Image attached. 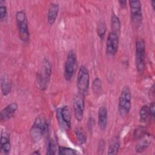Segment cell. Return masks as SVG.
<instances>
[{
  "label": "cell",
  "instance_id": "cell-1",
  "mask_svg": "<svg viewBox=\"0 0 155 155\" xmlns=\"http://www.w3.org/2000/svg\"><path fill=\"white\" fill-rule=\"evenodd\" d=\"M16 22L19 39L24 43H27L30 40V32L26 13L24 10L16 12Z\"/></svg>",
  "mask_w": 155,
  "mask_h": 155
},
{
  "label": "cell",
  "instance_id": "cell-2",
  "mask_svg": "<svg viewBox=\"0 0 155 155\" xmlns=\"http://www.w3.org/2000/svg\"><path fill=\"white\" fill-rule=\"evenodd\" d=\"M48 128V124L42 116H38L35 120L30 130V136L34 142H39Z\"/></svg>",
  "mask_w": 155,
  "mask_h": 155
},
{
  "label": "cell",
  "instance_id": "cell-3",
  "mask_svg": "<svg viewBox=\"0 0 155 155\" xmlns=\"http://www.w3.org/2000/svg\"><path fill=\"white\" fill-rule=\"evenodd\" d=\"M131 107V94L130 88L125 86L122 88L119 97L118 111L122 117H125L129 113Z\"/></svg>",
  "mask_w": 155,
  "mask_h": 155
},
{
  "label": "cell",
  "instance_id": "cell-4",
  "mask_svg": "<svg viewBox=\"0 0 155 155\" xmlns=\"http://www.w3.org/2000/svg\"><path fill=\"white\" fill-rule=\"evenodd\" d=\"M135 53L136 69L138 73L142 74L143 73L145 65V45L142 38L138 39L136 41Z\"/></svg>",
  "mask_w": 155,
  "mask_h": 155
},
{
  "label": "cell",
  "instance_id": "cell-5",
  "mask_svg": "<svg viewBox=\"0 0 155 155\" xmlns=\"http://www.w3.org/2000/svg\"><path fill=\"white\" fill-rule=\"evenodd\" d=\"M90 84V74L87 68L82 65L79 68L77 78L76 86L79 93L84 94L87 92Z\"/></svg>",
  "mask_w": 155,
  "mask_h": 155
},
{
  "label": "cell",
  "instance_id": "cell-6",
  "mask_svg": "<svg viewBox=\"0 0 155 155\" xmlns=\"http://www.w3.org/2000/svg\"><path fill=\"white\" fill-rule=\"evenodd\" d=\"M51 63L48 59H45L43 62L42 70L41 73H39L37 75V83L39 87L44 90L47 87L48 84L51 74Z\"/></svg>",
  "mask_w": 155,
  "mask_h": 155
},
{
  "label": "cell",
  "instance_id": "cell-7",
  "mask_svg": "<svg viewBox=\"0 0 155 155\" xmlns=\"http://www.w3.org/2000/svg\"><path fill=\"white\" fill-rule=\"evenodd\" d=\"M78 67V62L75 52L71 50L68 54L64 65V77L67 81H70Z\"/></svg>",
  "mask_w": 155,
  "mask_h": 155
},
{
  "label": "cell",
  "instance_id": "cell-8",
  "mask_svg": "<svg viewBox=\"0 0 155 155\" xmlns=\"http://www.w3.org/2000/svg\"><path fill=\"white\" fill-rule=\"evenodd\" d=\"M130 16L133 24L135 27H138L142 22V12L141 2L139 0L130 1Z\"/></svg>",
  "mask_w": 155,
  "mask_h": 155
},
{
  "label": "cell",
  "instance_id": "cell-9",
  "mask_svg": "<svg viewBox=\"0 0 155 155\" xmlns=\"http://www.w3.org/2000/svg\"><path fill=\"white\" fill-rule=\"evenodd\" d=\"M84 94L81 93L77 94L73 99V110L76 119L81 121L84 117V111L85 108Z\"/></svg>",
  "mask_w": 155,
  "mask_h": 155
},
{
  "label": "cell",
  "instance_id": "cell-10",
  "mask_svg": "<svg viewBox=\"0 0 155 155\" xmlns=\"http://www.w3.org/2000/svg\"><path fill=\"white\" fill-rule=\"evenodd\" d=\"M119 35L110 31L108 35L106 42V53L110 56H114L118 50Z\"/></svg>",
  "mask_w": 155,
  "mask_h": 155
},
{
  "label": "cell",
  "instance_id": "cell-11",
  "mask_svg": "<svg viewBox=\"0 0 155 155\" xmlns=\"http://www.w3.org/2000/svg\"><path fill=\"white\" fill-rule=\"evenodd\" d=\"M18 108V105L16 102H12L4 108L0 113V119L2 122L6 121L11 118Z\"/></svg>",
  "mask_w": 155,
  "mask_h": 155
},
{
  "label": "cell",
  "instance_id": "cell-12",
  "mask_svg": "<svg viewBox=\"0 0 155 155\" xmlns=\"http://www.w3.org/2000/svg\"><path fill=\"white\" fill-rule=\"evenodd\" d=\"M108 122V110L104 106H102L98 110V126L101 130H105Z\"/></svg>",
  "mask_w": 155,
  "mask_h": 155
},
{
  "label": "cell",
  "instance_id": "cell-13",
  "mask_svg": "<svg viewBox=\"0 0 155 155\" xmlns=\"http://www.w3.org/2000/svg\"><path fill=\"white\" fill-rule=\"evenodd\" d=\"M59 10V4L52 2L50 3L47 12V22L49 25H52L56 21Z\"/></svg>",
  "mask_w": 155,
  "mask_h": 155
},
{
  "label": "cell",
  "instance_id": "cell-14",
  "mask_svg": "<svg viewBox=\"0 0 155 155\" xmlns=\"http://www.w3.org/2000/svg\"><path fill=\"white\" fill-rule=\"evenodd\" d=\"M11 143L9 134L6 131H2L1 134V150L5 154H8L10 151Z\"/></svg>",
  "mask_w": 155,
  "mask_h": 155
},
{
  "label": "cell",
  "instance_id": "cell-15",
  "mask_svg": "<svg viewBox=\"0 0 155 155\" xmlns=\"http://www.w3.org/2000/svg\"><path fill=\"white\" fill-rule=\"evenodd\" d=\"M145 136L141 138L142 139L138 142L135 147V150L137 153L143 152L150 146L151 143L152 139L151 138V136H147L146 137H145Z\"/></svg>",
  "mask_w": 155,
  "mask_h": 155
},
{
  "label": "cell",
  "instance_id": "cell-16",
  "mask_svg": "<svg viewBox=\"0 0 155 155\" xmlns=\"http://www.w3.org/2000/svg\"><path fill=\"white\" fill-rule=\"evenodd\" d=\"M1 91L2 94L4 96L8 95L12 89V84L11 82L8 79V77L4 74L1 79Z\"/></svg>",
  "mask_w": 155,
  "mask_h": 155
},
{
  "label": "cell",
  "instance_id": "cell-17",
  "mask_svg": "<svg viewBox=\"0 0 155 155\" xmlns=\"http://www.w3.org/2000/svg\"><path fill=\"white\" fill-rule=\"evenodd\" d=\"M61 115L67 127H70L71 116L70 109L68 106L65 105L62 108H61Z\"/></svg>",
  "mask_w": 155,
  "mask_h": 155
},
{
  "label": "cell",
  "instance_id": "cell-18",
  "mask_svg": "<svg viewBox=\"0 0 155 155\" xmlns=\"http://www.w3.org/2000/svg\"><path fill=\"white\" fill-rule=\"evenodd\" d=\"M120 148V141L117 137H114L111 140L108 149V154H117Z\"/></svg>",
  "mask_w": 155,
  "mask_h": 155
},
{
  "label": "cell",
  "instance_id": "cell-19",
  "mask_svg": "<svg viewBox=\"0 0 155 155\" xmlns=\"http://www.w3.org/2000/svg\"><path fill=\"white\" fill-rule=\"evenodd\" d=\"M111 28L113 32L117 33L118 35H120V22L119 18L114 14L112 15L111 18Z\"/></svg>",
  "mask_w": 155,
  "mask_h": 155
},
{
  "label": "cell",
  "instance_id": "cell-20",
  "mask_svg": "<svg viewBox=\"0 0 155 155\" xmlns=\"http://www.w3.org/2000/svg\"><path fill=\"white\" fill-rule=\"evenodd\" d=\"M74 134L77 142L80 145H83L86 142V134L84 130L80 128H77L74 130Z\"/></svg>",
  "mask_w": 155,
  "mask_h": 155
},
{
  "label": "cell",
  "instance_id": "cell-21",
  "mask_svg": "<svg viewBox=\"0 0 155 155\" xmlns=\"http://www.w3.org/2000/svg\"><path fill=\"white\" fill-rule=\"evenodd\" d=\"M150 116L148 105H143L139 111V120L141 122H146Z\"/></svg>",
  "mask_w": 155,
  "mask_h": 155
},
{
  "label": "cell",
  "instance_id": "cell-22",
  "mask_svg": "<svg viewBox=\"0 0 155 155\" xmlns=\"http://www.w3.org/2000/svg\"><path fill=\"white\" fill-rule=\"evenodd\" d=\"M106 30H107V27H106L105 23L102 21H100L97 24L96 31L98 36L101 40L104 39L106 33Z\"/></svg>",
  "mask_w": 155,
  "mask_h": 155
},
{
  "label": "cell",
  "instance_id": "cell-23",
  "mask_svg": "<svg viewBox=\"0 0 155 155\" xmlns=\"http://www.w3.org/2000/svg\"><path fill=\"white\" fill-rule=\"evenodd\" d=\"M147 134V130L144 127L139 126L134 131L133 137L135 139H141Z\"/></svg>",
  "mask_w": 155,
  "mask_h": 155
},
{
  "label": "cell",
  "instance_id": "cell-24",
  "mask_svg": "<svg viewBox=\"0 0 155 155\" xmlns=\"http://www.w3.org/2000/svg\"><path fill=\"white\" fill-rule=\"evenodd\" d=\"M58 154L60 155H73L78 154L76 150L66 147H59L58 150Z\"/></svg>",
  "mask_w": 155,
  "mask_h": 155
},
{
  "label": "cell",
  "instance_id": "cell-25",
  "mask_svg": "<svg viewBox=\"0 0 155 155\" xmlns=\"http://www.w3.org/2000/svg\"><path fill=\"white\" fill-rule=\"evenodd\" d=\"M92 88H93V93L94 94H98L100 93L102 89V82L99 78H96L94 79L93 82Z\"/></svg>",
  "mask_w": 155,
  "mask_h": 155
},
{
  "label": "cell",
  "instance_id": "cell-26",
  "mask_svg": "<svg viewBox=\"0 0 155 155\" xmlns=\"http://www.w3.org/2000/svg\"><path fill=\"white\" fill-rule=\"evenodd\" d=\"M56 145L53 139H50L48 142L47 150V154L52 155L56 153Z\"/></svg>",
  "mask_w": 155,
  "mask_h": 155
},
{
  "label": "cell",
  "instance_id": "cell-27",
  "mask_svg": "<svg viewBox=\"0 0 155 155\" xmlns=\"http://www.w3.org/2000/svg\"><path fill=\"white\" fill-rule=\"evenodd\" d=\"M7 16V10L5 3L3 0L0 1V19L4 20Z\"/></svg>",
  "mask_w": 155,
  "mask_h": 155
},
{
  "label": "cell",
  "instance_id": "cell-28",
  "mask_svg": "<svg viewBox=\"0 0 155 155\" xmlns=\"http://www.w3.org/2000/svg\"><path fill=\"white\" fill-rule=\"evenodd\" d=\"M155 104L154 102H152L150 106H148V110H149V114L150 116H151L152 118L154 117V112H155Z\"/></svg>",
  "mask_w": 155,
  "mask_h": 155
},
{
  "label": "cell",
  "instance_id": "cell-29",
  "mask_svg": "<svg viewBox=\"0 0 155 155\" xmlns=\"http://www.w3.org/2000/svg\"><path fill=\"white\" fill-rule=\"evenodd\" d=\"M105 150V142L104 140H101L99 145H98V153L99 154H103Z\"/></svg>",
  "mask_w": 155,
  "mask_h": 155
},
{
  "label": "cell",
  "instance_id": "cell-30",
  "mask_svg": "<svg viewBox=\"0 0 155 155\" xmlns=\"http://www.w3.org/2000/svg\"><path fill=\"white\" fill-rule=\"evenodd\" d=\"M119 4L120 5V6L122 7V8H125L126 6H127V1H119Z\"/></svg>",
  "mask_w": 155,
  "mask_h": 155
},
{
  "label": "cell",
  "instance_id": "cell-31",
  "mask_svg": "<svg viewBox=\"0 0 155 155\" xmlns=\"http://www.w3.org/2000/svg\"><path fill=\"white\" fill-rule=\"evenodd\" d=\"M151 6H152V8H153V10H154V5H155V1H152L151 2Z\"/></svg>",
  "mask_w": 155,
  "mask_h": 155
},
{
  "label": "cell",
  "instance_id": "cell-32",
  "mask_svg": "<svg viewBox=\"0 0 155 155\" xmlns=\"http://www.w3.org/2000/svg\"><path fill=\"white\" fill-rule=\"evenodd\" d=\"M32 154H39L40 153H39V151H35V152H33Z\"/></svg>",
  "mask_w": 155,
  "mask_h": 155
}]
</instances>
